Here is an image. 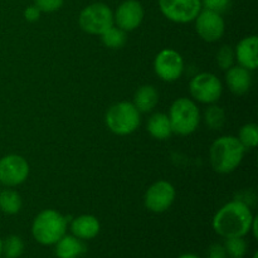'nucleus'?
I'll return each mask as SVG.
<instances>
[{
    "instance_id": "obj_1",
    "label": "nucleus",
    "mask_w": 258,
    "mask_h": 258,
    "mask_svg": "<svg viewBox=\"0 0 258 258\" xmlns=\"http://www.w3.org/2000/svg\"><path fill=\"white\" fill-rule=\"evenodd\" d=\"M253 214L248 204L242 201H232L224 204L213 218V229L223 238L244 237L251 232Z\"/></svg>"
},
{
    "instance_id": "obj_2",
    "label": "nucleus",
    "mask_w": 258,
    "mask_h": 258,
    "mask_svg": "<svg viewBox=\"0 0 258 258\" xmlns=\"http://www.w3.org/2000/svg\"><path fill=\"white\" fill-rule=\"evenodd\" d=\"M246 149L236 136H221L209 149V160L214 171L228 174L236 170L244 158Z\"/></svg>"
},
{
    "instance_id": "obj_3",
    "label": "nucleus",
    "mask_w": 258,
    "mask_h": 258,
    "mask_svg": "<svg viewBox=\"0 0 258 258\" xmlns=\"http://www.w3.org/2000/svg\"><path fill=\"white\" fill-rule=\"evenodd\" d=\"M67 231V219L54 209H44L34 218L32 234L35 241L44 246L55 244Z\"/></svg>"
},
{
    "instance_id": "obj_4",
    "label": "nucleus",
    "mask_w": 258,
    "mask_h": 258,
    "mask_svg": "<svg viewBox=\"0 0 258 258\" xmlns=\"http://www.w3.org/2000/svg\"><path fill=\"white\" fill-rule=\"evenodd\" d=\"M173 134L186 136L193 134L201 122V111L193 100L186 97L178 98L171 105L169 111Z\"/></svg>"
},
{
    "instance_id": "obj_5",
    "label": "nucleus",
    "mask_w": 258,
    "mask_h": 258,
    "mask_svg": "<svg viewBox=\"0 0 258 258\" xmlns=\"http://www.w3.org/2000/svg\"><path fill=\"white\" fill-rule=\"evenodd\" d=\"M106 125L116 135H130L140 126V112L133 102L122 101L115 103L106 112Z\"/></svg>"
},
{
    "instance_id": "obj_6",
    "label": "nucleus",
    "mask_w": 258,
    "mask_h": 258,
    "mask_svg": "<svg viewBox=\"0 0 258 258\" xmlns=\"http://www.w3.org/2000/svg\"><path fill=\"white\" fill-rule=\"evenodd\" d=\"M78 23L83 32L88 34L101 35L115 24L113 12L108 5L103 3H93V4L87 5L80 13Z\"/></svg>"
},
{
    "instance_id": "obj_7",
    "label": "nucleus",
    "mask_w": 258,
    "mask_h": 258,
    "mask_svg": "<svg viewBox=\"0 0 258 258\" xmlns=\"http://www.w3.org/2000/svg\"><path fill=\"white\" fill-rule=\"evenodd\" d=\"M189 91H190L191 97L196 101L206 103V105H212L221 98L223 86L216 75L203 72L191 78Z\"/></svg>"
},
{
    "instance_id": "obj_8",
    "label": "nucleus",
    "mask_w": 258,
    "mask_h": 258,
    "mask_svg": "<svg viewBox=\"0 0 258 258\" xmlns=\"http://www.w3.org/2000/svg\"><path fill=\"white\" fill-rule=\"evenodd\" d=\"M159 8L166 19L179 24L194 22L202 10V0H159Z\"/></svg>"
},
{
    "instance_id": "obj_9",
    "label": "nucleus",
    "mask_w": 258,
    "mask_h": 258,
    "mask_svg": "<svg viewBox=\"0 0 258 258\" xmlns=\"http://www.w3.org/2000/svg\"><path fill=\"white\" fill-rule=\"evenodd\" d=\"M154 71L164 82L179 80L184 72V59L176 50L165 48L156 54L154 59Z\"/></svg>"
},
{
    "instance_id": "obj_10",
    "label": "nucleus",
    "mask_w": 258,
    "mask_h": 258,
    "mask_svg": "<svg viewBox=\"0 0 258 258\" xmlns=\"http://www.w3.org/2000/svg\"><path fill=\"white\" fill-rule=\"evenodd\" d=\"M29 164L23 156L10 154L0 159V183L5 186H17L27 180Z\"/></svg>"
},
{
    "instance_id": "obj_11",
    "label": "nucleus",
    "mask_w": 258,
    "mask_h": 258,
    "mask_svg": "<svg viewBox=\"0 0 258 258\" xmlns=\"http://www.w3.org/2000/svg\"><path fill=\"white\" fill-rule=\"evenodd\" d=\"M176 191L173 184L166 180H159L146 190L144 203L153 213H164L173 206Z\"/></svg>"
},
{
    "instance_id": "obj_12",
    "label": "nucleus",
    "mask_w": 258,
    "mask_h": 258,
    "mask_svg": "<svg viewBox=\"0 0 258 258\" xmlns=\"http://www.w3.org/2000/svg\"><path fill=\"white\" fill-rule=\"evenodd\" d=\"M194 22H196L197 33L206 42L214 43L223 37L226 23L219 13L202 9Z\"/></svg>"
},
{
    "instance_id": "obj_13",
    "label": "nucleus",
    "mask_w": 258,
    "mask_h": 258,
    "mask_svg": "<svg viewBox=\"0 0 258 258\" xmlns=\"http://www.w3.org/2000/svg\"><path fill=\"white\" fill-rule=\"evenodd\" d=\"M144 7L138 0H125L113 13V23L125 32H133L144 20Z\"/></svg>"
},
{
    "instance_id": "obj_14",
    "label": "nucleus",
    "mask_w": 258,
    "mask_h": 258,
    "mask_svg": "<svg viewBox=\"0 0 258 258\" xmlns=\"http://www.w3.org/2000/svg\"><path fill=\"white\" fill-rule=\"evenodd\" d=\"M257 47V35H248V37L239 40L236 49H234V57L238 62V66H242V67L247 68L248 71L256 70L258 66Z\"/></svg>"
},
{
    "instance_id": "obj_15",
    "label": "nucleus",
    "mask_w": 258,
    "mask_h": 258,
    "mask_svg": "<svg viewBox=\"0 0 258 258\" xmlns=\"http://www.w3.org/2000/svg\"><path fill=\"white\" fill-rule=\"evenodd\" d=\"M226 82L232 93L237 96L244 95L252 86L251 71L242 66H232L229 70H227Z\"/></svg>"
},
{
    "instance_id": "obj_16",
    "label": "nucleus",
    "mask_w": 258,
    "mask_h": 258,
    "mask_svg": "<svg viewBox=\"0 0 258 258\" xmlns=\"http://www.w3.org/2000/svg\"><path fill=\"white\" fill-rule=\"evenodd\" d=\"M100 222L95 216L83 214L73 219L71 224V231L75 237L80 239H92L100 232Z\"/></svg>"
},
{
    "instance_id": "obj_17",
    "label": "nucleus",
    "mask_w": 258,
    "mask_h": 258,
    "mask_svg": "<svg viewBox=\"0 0 258 258\" xmlns=\"http://www.w3.org/2000/svg\"><path fill=\"white\" fill-rule=\"evenodd\" d=\"M159 102V93L156 88L151 85H144L134 95V106L138 108L139 112H150L155 108Z\"/></svg>"
},
{
    "instance_id": "obj_18",
    "label": "nucleus",
    "mask_w": 258,
    "mask_h": 258,
    "mask_svg": "<svg viewBox=\"0 0 258 258\" xmlns=\"http://www.w3.org/2000/svg\"><path fill=\"white\" fill-rule=\"evenodd\" d=\"M86 252L82 239L75 236H63L55 243V254L58 258H78Z\"/></svg>"
},
{
    "instance_id": "obj_19",
    "label": "nucleus",
    "mask_w": 258,
    "mask_h": 258,
    "mask_svg": "<svg viewBox=\"0 0 258 258\" xmlns=\"http://www.w3.org/2000/svg\"><path fill=\"white\" fill-rule=\"evenodd\" d=\"M146 127H148L149 134L158 140H166L173 135L169 116L163 112H156L151 115Z\"/></svg>"
},
{
    "instance_id": "obj_20",
    "label": "nucleus",
    "mask_w": 258,
    "mask_h": 258,
    "mask_svg": "<svg viewBox=\"0 0 258 258\" xmlns=\"http://www.w3.org/2000/svg\"><path fill=\"white\" fill-rule=\"evenodd\" d=\"M22 197L12 189L0 191V211L5 214H17L22 209Z\"/></svg>"
},
{
    "instance_id": "obj_21",
    "label": "nucleus",
    "mask_w": 258,
    "mask_h": 258,
    "mask_svg": "<svg viewBox=\"0 0 258 258\" xmlns=\"http://www.w3.org/2000/svg\"><path fill=\"white\" fill-rule=\"evenodd\" d=\"M103 45L110 49H120L126 44V32L115 24L101 34Z\"/></svg>"
},
{
    "instance_id": "obj_22",
    "label": "nucleus",
    "mask_w": 258,
    "mask_h": 258,
    "mask_svg": "<svg viewBox=\"0 0 258 258\" xmlns=\"http://www.w3.org/2000/svg\"><path fill=\"white\" fill-rule=\"evenodd\" d=\"M204 122L211 130H221L226 123V112L219 106L212 103L204 112Z\"/></svg>"
},
{
    "instance_id": "obj_23",
    "label": "nucleus",
    "mask_w": 258,
    "mask_h": 258,
    "mask_svg": "<svg viewBox=\"0 0 258 258\" xmlns=\"http://www.w3.org/2000/svg\"><path fill=\"white\" fill-rule=\"evenodd\" d=\"M238 141L244 149H254L258 144V126L256 123H246L238 133Z\"/></svg>"
},
{
    "instance_id": "obj_24",
    "label": "nucleus",
    "mask_w": 258,
    "mask_h": 258,
    "mask_svg": "<svg viewBox=\"0 0 258 258\" xmlns=\"http://www.w3.org/2000/svg\"><path fill=\"white\" fill-rule=\"evenodd\" d=\"M224 249L227 254L232 258H242L247 252V242L243 237H231L226 238L224 242Z\"/></svg>"
},
{
    "instance_id": "obj_25",
    "label": "nucleus",
    "mask_w": 258,
    "mask_h": 258,
    "mask_svg": "<svg viewBox=\"0 0 258 258\" xmlns=\"http://www.w3.org/2000/svg\"><path fill=\"white\" fill-rule=\"evenodd\" d=\"M24 251V243L22 238L18 236L8 237L5 241H3V252L7 258H18L22 256Z\"/></svg>"
},
{
    "instance_id": "obj_26",
    "label": "nucleus",
    "mask_w": 258,
    "mask_h": 258,
    "mask_svg": "<svg viewBox=\"0 0 258 258\" xmlns=\"http://www.w3.org/2000/svg\"><path fill=\"white\" fill-rule=\"evenodd\" d=\"M217 64L221 70L227 71L234 66V60H236V57H234V49L231 47V45H222L219 48V50L217 52L216 55Z\"/></svg>"
},
{
    "instance_id": "obj_27",
    "label": "nucleus",
    "mask_w": 258,
    "mask_h": 258,
    "mask_svg": "<svg viewBox=\"0 0 258 258\" xmlns=\"http://www.w3.org/2000/svg\"><path fill=\"white\" fill-rule=\"evenodd\" d=\"M232 0H202V9L212 10L222 14L231 7Z\"/></svg>"
},
{
    "instance_id": "obj_28",
    "label": "nucleus",
    "mask_w": 258,
    "mask_h": 258,
    "mask_svg": "<svg viewBox=\"0 0 258 258\" xmlns=\"http://www.w3.org/2000/svg\"><path fill=\"white\" fill-rule=\"evenodd\" d=\"M64 0H34V5L42 13H54L63 7Z\"/></svg>"
},
{
    "instance_id": "obj_29",
    "label": "nucleus",
    "mask_w": 258,
    "mask_h": 258,
    "mask_svg": "<svg viewBox=\"0 0 258 258\" xmlns=\"http://www.w3.org/2000/svg\"><path fill=\"white\" fill-rule=\"evenodd\" d=\"M208 258H228V254H227L223 244L214 243L209 247Z\"/></svg>"
},
{
    "instance_id": "obj_30",
    "label": "nucleus",
    "mask_w": 258,
    "mask_h": 258,
    "mask_svg": "<svg viewBox=\"0 0 258 258\" xmlns=\"http://www.w3.org/2000/svg\"><path fill=\"white\" fill-rule=\"evenodd\" d=\"M40 14H42V12H40L35 5H30V7H28L27 9L24 10V13H23L25 19H27L28 22H32V23L39 20Z\"/></svg>"
},
{
    "instance_id": "obj_31",
    "label": "nucleus",
    "mask_w": 258,
    "mask_h": 258,
    "mask_svg": "<svg viewBox=\"0 0 258 258\" xmlns=\"http://www.w3.org/2000/svg\"><path fill=\"white\" fill-rule=\"evenodd\" d=\"M257 217H254L253 218V222H252V226H251V231L253 232V237L254 238H257L258 234H257Z\"/></svg>"
},
{
    "instance_id": "obj_32",
    "label": "nucleus",
    "mask_w": 258,
    "mask_h": 258,
    "mask_svg": "<svg viewBox=\"0 0 258 258\" xmlns=\"http://www.w3.org/2000/svg\"><path fill=\"white\" fill-rule=\"evenodd\" d=\"M178 258H201L198 256H196V254H191V253H186V254H183V256L178 257Z\"/></svg>"
},
{
    "instance_id": "obj_33",
    "label": "nucleus",
    "mask_w": 258,
    "mask_h": 258,
    "mask_svg": "<svg viewBox=\"0 0 258 258\" xmlns=\"http://www.w3.org/2000/svg\"><path fill=\"white\" fill-rule=\"evenodd\" d=\"M2 252H3V241L0 238V256H2Z\"/></svg>"
},
{
    "instance_id": "obj_34",
    "label": "nucleus",
    "mask_w": 258,
    "mask_h": 258,
    "mask_svg": "<svg viewBox=\"0 0 258 258\" xmlns=\"http://www.w3.org/2000/svg\"><path fill=\"white\" fill-rule=\"evenodd\" d=\"M253 258H258V253L256 252V253H254V256H253Z\"/></svg>"
}]
</instances>
